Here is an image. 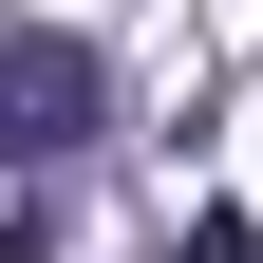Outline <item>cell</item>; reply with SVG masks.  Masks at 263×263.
I'll return each mask as SVG.
<instances>
[{"mask_svg":"<svg viewBox=\"0 0 263 263\" xmlns=\"http://www.w3.org/2000/svg\"><path fill=\"white\" fill-rule=\"evenodd\" d=\"M113 132V57L76 19H0V170H76Z\"/></svg>","mask_w":263,"mask_h":263,"instance_id":"1","label":"cell"},{"mask_svg":"<svg viewBox=\"0 0 263 263\" xmlns=\"http://www.w3.org/2000/svg\"><path fill=\"white\" fill-rule=\"evenodd\" d=\"M188 263H263V245H245V207H207V226H188Z\"/></svg>","mask_w":263,"mask_h":263,"instance_id":"2","label":"cell"}]
</instances>
